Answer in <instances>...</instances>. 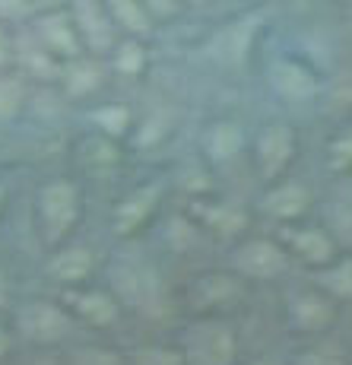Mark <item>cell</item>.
Returning <instances> with one entry per match:
<instances>
[{"instance_id":"1","label":"cell","mask_w":352,"mask_h":365,"mask_svg":"<svg viewBox=\"0 0 352 365\" xmlns=\"http://www.w3.org/2000/svg\"><path fill=\"white\" fill-rule=\"evenodd\" d=\"M108 289L118 296L124 312L143 314V318H162L172 312V296L162 270L140 251H118L105 267Z\"/></svg>"},{"instance_id":"2","label":"cell","mask_w":352,"mask_h":365,"mask_svg":"<svg viewBox=\"0 0 352 365\" xmlns=\"http://www.w3.org/2000/svg\"><path fill=\"white\" fill-rule=\"evenodd\" d=\"M83 207H86L83 187L67 175L48 178L35 191V229L45 248H58L76 235L83 222Z\"/></svg>"},{"instance_id":"3","label":"cell","mask_w":352,"mask_h":365,"mask_svg":"<svg viewBox=\"0 0 352 365\" xmlns=\"http://www.w3.org/2000/svg\"><path fill=\"white\" fill-rule=\"evenodd\" d=\"M187 365H235L238 331L225 314H197L178 336Z\"/></svg>"},{"instance_id":"4","label":"cell","mask_w":352,"mask_h":365,"mask_svg":"<svg viewBox=\"0 0 352 365\" xmlns=\"http://www.w3.org/2000/svg\"><path fill=\"white\" fill-rule=\"evenodd\" d=\"M13 336H23L26 343L38 349H54L64 340L73 336L80 324L73 321V314L67 312V305L61 299H29L23 305H16L13 312Z\"/></svg>"},{"instance_id":"5","label":"cell","mask_w":352,"mask_h":365,"mask_svg":"<svg viewBox=\"0 0 352 365\" xmlns=\"http://www.w3.org/2000/svg\"><path fill=\"white\" fill-rule=\"evenodd\" d=\"M266 16H270L266 6H260V10H244L238 16L225 19L219 29L203 41V54L219 67L229 70L244 67L251 61V54H254V45L266 26Z\"/></svg>"},{"instance_id":"6","label":"cell","mask_w":352,"mask_h":365,"mask_svg":"<svg viewBox=\"0 0 352 365\" xmlns=\"http://www.w3.org/2000/svg\"><path fill=\"white\" fill-rule=\"evenodd\" d=\"M289 255L283 242L273 235H242L232 242L229 270L238 273L244 283H273L289 270Z\"/></svg>"},{"instance_id":"7","label":"cell","mask_w":352,"mask_h":365,"mask_svg":"<svg viewBox=\"0 0 352 365\" xmlns=\"http://www.w3.org/2000/svg\"><path fill=\"white\" fill-rule=\"evenodd\" d=\"M266 86L286 105H311L318 102L323 83L311 61L299 58V54H276L266 64Z\"/></svg>"},{"instance_id":"8","label":"cell","mask_w":352,"mask_h":365,"mask_svg":"<svg viewBox=\"0 0 352 365\" xmlns=\"http://www.w3.org/2000/svg\"><path fill=\"white\" fill-rule=\"evenodd\" d=\"M165 178H150L133 185L111 210V232L118 238H137L159 216L162 203H165Z\"/></svg>"},{"instance_id":"9","label":"cell","mask_w":352,"mask_h":365,"mask_svg":"<svg viewBox=\"0 0 352 365\" xmlns=\"http://www.w3.org/2000/svg\"><path fill=\"white\" fill-rule=\"evenodd\" d=\"M295 159H299V130L283 118L266 121L254 137V168L264 185L289 175Z\"/></svg>"},{"instance_id":"10","label":"cell","mask_w":352,"mask_h":365,"mask_svg":"<svg viewBox=\"0 0 352 365\" xmlns=\"http://www.w3.org/2000/svg\"><path fill=\"white\" fill-rule=\"evenodd\" d=\"M61 302L67 305V312L73 314V321L80 327H93V331H111L118 321L124 318V305L108 286H70L61 289Z\"/></svg>"},{"instance_id":"11","label":"cell","mask_w":352,"mask_h":365,"mask_svg":"<svg viewBox=\"0 0 352 365\" xmlns=\"http://www.w3.org/2000/svg\"><path fill=\"white\" fill-rule=\"evenodd\" d=\"M187 216L200 229V235H213L219 242H238L242 235H248L251 226L248 207H242L235 200H216L209 194L187 200Z\"/></svg>"},{"instance_id":"12","label":"cell","mask_w":352,"mask_h":365,"mask_svg":"<svg viewBox=\"0 0 352 365\" xmlns=\"http://www.w3.org/2000/svg\"><path fill=\"white\" fill-rule=\"evenodd\" d=\"M67 13L73 19V29L80 35V45L86 54L108 58L111 48L121 41V32H118L105 0H70Z\"/></svg>"},{"instance_id":"13","label":"cell","mask_w":352,"mask_h":365,"mask_svg":"<svg viewBox=\"0 0 352 365\" xmlns=\"http://www.w3.org/2000/svg\"><path fill=\"white\" fill-rule=\"evenodd\" d=\"M314 207V194L305 181H295L283 175L276 181H266L264 194L257 200L260 216H266L276 226H295V222H305L308 213Z\"/></svg>"},{"instance_id":"14","label":"cell","mask_w":352,"mask_h":365,"mask_svg":"<svg viewBox=\"0 0 352 365\" xmlns=\"http://www.w3.org/2000/svg\"><path fill=\"white\" fill-rule=\"evenodd\" d=\"M340 314V302H333L321 286H308V289H295L286 299V321L295 334L301 336H321L336 324Z\"/></svg>"},{"instance_id":"15","label":"cell","mask_w":352,"mask_h":365,"mask_svg":"<svg viewBox=\"0 0 352 365\" xmlns=\"http://www.w3.org/2000/svg\"><path fill=\"white\" fill-rule=\"evenodd\" d=\"M283 242L289 261H299L308 270H323L327 264H333L340 257V242L333 232L323 226H311V222H295V226H283Z\"/></svg>"},{"instance_id":"16","label":"cell","mask_w":352,"mask_h":365,"mask_svg":"<svg viewBox=\"0 0 352 365\" xmlns=\"http://www.w3.org/2000/svg\"><path fill=\"white\" fill-rule=\"evenodd\" d=\"M29 32H32V38L38 41V45L45 48L54 61H58V64L86 54V51H83V45H80V35H76V29H73V19H70L67 6L32 13Z\"/></svg>"},{"instance_id":"17","label":"cell","mask_w":352,"mask_h":365,"mask_svg":"<svg viewBox=\"0 0 352 365\" xmlns=\"http://www.w3.org/2000/svg\"><path fill=\"white\" fill-rule=\"evenodd\" d=\"M244 296V279L232 270H207L197 273L187 286V299L197 314H222V308L235 305Z\"/></svg>"},{"instance_id":"18","label":"cell","mask_w":352,"mask_h":365,"mask_svg":"<svg viewBox=\"0 0 352 365\" xmlns=\"http://www.w3.org/2000/svg\"><path fill=\"white\" fill-rule=\"evenodd\" d=\"M51 255H48L45 261V273L51 283H58L61 289H70V286H83L89 283V279L95 277L98 270V257L95 251L89 248V245L83 242H64L58 245V248H48Z\"/></svg>"},{"instance_id":"19","label":"cell","mask_w":352,"mask_h":365,"mask_svg":"<svg viewBox=\"0 0 352 365\" xmlns=\"http://www.w3.org/2000/svg\"><path fill=\"white\" fill-rule=\"evenodd\" d=\"M105 80H108V61L95 58V54H80L73 61H64L58 73V86L73 102L95 99L105 89Z\"/></svg>"},{"instance_id":"20","label":"cell","mask_w":352,"mask_h":365,"mask_svg":"<svg viewBox=\"0 0 352 365\" xmlns=\"http://www.w3.org/2000/svg\"><path fill=\"white\" fill-rule=\"evenodd\" d=\"M248 146V133H244V124L238 118H213V121L203 128L200 133V153L209 165H229L235 163L238 156Z\"/></svg>"},{"instance_id":"21","label":"cell","mask_w":352,"mask_h":365,"mask_svg":"<svg viewBox=\"0 0 352 365\" xmlns=\"http://www.w3.org/2000/svg\"><path fill=\"white\" fill-rule=\"evenodd\" d=\"M76 163H80L83 172L95 175V178L111 175V172H118L121 163H124V143L89 128L80 140H76Z\"/></svg>"},{"instance_id":"22","label":"cell","mask_w":352,"mask_h":365,"mask_svg":"<svg viewBox=\"0 0 352 365\" xmlns=\"http://www.w3.org/2000/svg\"><path fill=\"white\" fill-rule=\"evenodd\" d=\"M105 6H108L121 38L150 41L152 35H156V23L150 19V13H146V6L140 4V0H105Z\"/></svg>"},{"instance_id":"23","label":"cell","mask_w":352,"mask_h":365,"mask_svg":"<svg viewBox=\"0 0 352 365\" xmlns=\"http://www.w3.org/2000/svg\"><path fill=\"white\" fill-rule=\"evenodd\" d=\"M32 83L19 70H0V128L13 124L26 108H29Z\"/></svg>"},{"instance_id":"24","label":"cell","mask_w":352,"mask_h":365,"mask_svg":"<svg viewBox=\"0 0 352 365\" xmlns=\"http://www.w3.org/2000/svg\"><path fill=\"white\" fill-rule=\"evenodd\" d=\"M108 70L124 80H140L150 70V45L143 38H121L108 54Z\"/></svg>"},{"instance_id":"25","label":"cell","mask_w":352,"mask_h":365,"mask_svg":"<svg viewBox=\"0 0 352 365\" xmlns=\"http://www.w3.org/2000/svg\"><path fill=\"white\" fill-rule=\"evenodd\" d=\"M89 128L111 140H128L133 130V111L124 102H98L89 108Z\"/></svg>"},{"instance_id":"26","label":"cell","mask_w":352,"mask_h":365,"mask_svg":"<svg viewBox=\"0 0 352 365\" xmlns=\"http://www.w3.org/2000/svg\"><path fill=\"white\" fill-rule=\"evenodd\" d=\"M292 365H349V353L340 340L321 334V336H308L305 346L295 349Z\"/></svg>"},{"instance_id":"27","label":"cell","mask_w":352,"mask_h":365,"mask_svg":"<svg viewBox=\"0 0 352 365\" xmlns=\"http://www.w3.org/2000/svg\"><path fill=\"white\" fill-rule=\"evenodd\" d=\"M172 130H175V115L168 108H159V111H152V115H146L143 121H133V130L128 140L140 153H146V150H156V146L165 143V140L172 137Z\"/></svg>"},{"instance_id":"28","label":"cell","mask_w":352,"mask_h":365,"mask_svg":"<svg viewBox=\"0 0 352 365\" xmlns=\"http://www.w3.org/2000/svg\"><path fill=\"white\" fill-rule=\"evenodd\" d=\"M314 286H321L333 302H352V255L336 257L323 270H314Z\"/></svg>"},{"instance_id":"29","label":"cell","mask_w":352,"mask_h":365,"mask_svg":"<svg viewBox=\"0 0 352 365\" xmlns=\"http://www.w3.org/2000/svg\"><path fill=\"white\" fill-rule=\"evenodd\" d=\"M323 168L330 175H340V178L352 175V121L336 133H330L327 146H323Z\"/></svg>"},{"instance_id":"30","label":"cell","mask_w":352,"mask_h":365,"mask_svg":"<svg viewBox=\"0 0 352 365\" xmlns=\"http://www.w3.org/2000/svg\"><path fill=\"white\" fill-rule=\"evenodd\" d=\"M130 365H187L178 343H143L130 353Z\"/></svg>"},{"instance_id":"31","label":"cell","mask_w":352,"mask_h":365,"mask_svg":"<svg viewBox=\"0 0 352 365\" xmlns=\"http://www.w3.org/2000/svg\"><path fill=\"white\" fill-rule=\"evenodd\" d=\"M67 365H130L128 356L115 346H105V343H86V346H76Z\"/></svg>"},{"instance_id":"32","label":"cell","mask_w":352,"mask_h":365,"mask_svg":"<svg viewBox=\"0 0 352 365\" xmlns=\"http://www.w3.org/2000/svg\"><path fill=\"white\" fill-rule=\"evenodd\" d=\"M140 4L146 6V13H150V19L159 26H172L175 19L185 13V0H140Z\"/></svg>"},{"instance_id":"33","label":"cell","mask_w":352,"mask_h":365,"mask_svg":"<svg viewBox=\"0 0 352 365\" xmlns=\"http://www.w3.org/2000/svg\"><path fill=\"white\" fill-rule=\"evenodd\" d=\"M35 13L32 0H0V23H29Z\"/></svg>"},{"instance_id":"34","label":"cell","mask_w":352,"mask_h":365,"mask_svg":"<svg viewBox=\"0 0 352 365\" xmlns=\"http://www.w3.org/2000/svg\"><path fill=\"white\" fill-rule=\"evenodd\" d=\"M13 54H16V32L10 23H0V70L13 67Z\"/></svg>"},{"instance_id":"35","label":"cell","mask_w":352,"mask_h":365,"mask_svg":"<svg viewBox=\"0 0 352 365\" xmlns=\"http://www.w3.org/2000/svg\"><path fill=\"white\" fill-rule=\"evenodd\" d=\"M333 238L340 242V248H343V245H352V203H346V207L340 210V216H336Z\"/></svg>"},{"instance_id":"36","label":"cell","mask_w":352,"mask_h":365,"mask_svg":"<svg viewBox=\"0 0 352 365\" xmlns=\"http://www.w3.org/2000/svg\"><path fill=\"white\" fill-rule=\"evenodd\" d=\"M10 349H13V327L0 318V362L10 356Z\"/></svg>"},{"instance_id":"37","label":"cell","mask_w":352,"mask_h":365,"mask_svg":"<svg viewBox=\"0 0 352 365\" xmlns=\"http://www.w3.org/2000/svg\"><path fill=\"white\" fill-rule=\"evenodd\" d=\"M10 305V283H6V273H4V267H0V312Z\"/></svg>"},{"instance_id":"38","label":"cell","mask_w":352,"mask_h":365,"mask_svg":"<svg viewBox=\"0 0 352 365\" xmlns=\"http://www.w3.org/2000/svg\"><path fill=\"white\" fill-rule=\"evenodd\" d=\"M70 0H32V6H35V13L38 10H58V6H67Z\"/></svg>"},{"instance_id":"39","label":"cell","mask_w":352,"mask_h":365,"mask_svg":"<svg viewBox=\"0 0 352 365\" xmlns=\"http://www.w3.org/2000/svg\"><path fill=\"white\" fill-rule=\"evenodd\" d=\"M6 203H10V187H6V181H0V216L6 213Z\"/></svg>"},{"instance_id":"40","label":"cell","mask_w":352,"mask_h":365,"mask_svg":"<svg viewBox=\"0 0 352 365\" xmlns=\"http://www.w3.org/2000/svg\"><path fill=\"white\" fill-rule=\"evenodd\" d=\"M244 365H283V362L270 359V356H260V359H251V362H244Z\"/></svg>"},{"instance_id":"41","label":"cell","mask_w":352,"mask_h":365,"mask_svg":"<svg viewBox=\"0 0 352 365\" xmlns=\"http://www.w3.org/2000/svg\"><path fill=\"white\" fill-rule=\"evenodd\" d=\"M32 365H58V362H54V356H48V353H45V356H38V359H35Z\"/></svg>"},{"instance_id":"42","label":"cell","mask_w":352,"mask_h":365,"mask_svg":"<svg viewBox=\"0 0 352 365\" xmlns=\"http://www.w3.org/2000/svg\"><path fill=\"white\" fill-rule=\"evenodd\" d=\"M207 0H185V6H203Z\"/></svg>"}]
</instances>
